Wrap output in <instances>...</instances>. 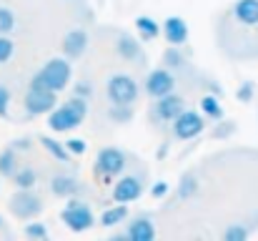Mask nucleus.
Returning a JSON list of instances; mask_svg holds the SVG:
<instances>
[{"instance_id": "38", "label": "nucleus", "mask_w": 258, "mask_h": 241, "mask_svg": "<svg viewBox=\"0 0 258 241\" xmlns=\"http://www.w3.org/2000/svg\"><path fill=\"white\" fill-rule=\"evenodd\" d=\"M10 146H13L15 151H30V149H33V141H30V138H15Z\"/></svg>"}, {"instance_id": "11", "label": "nucleus", "mask_w": 258, "mask_h": 241, "mask_svg": "<svg viewBox=\"0 0 258 241\" xmlns=\"http://www.w3.org/2000/svg\"><path fill=\"white\" fill-rule=\"evenodd\" d=\"M183 111H185V98L178 95V93L173 90L168 95L156 98V103H153V108H151V118H153L156 126H161V123H173Z\"/></svg>"}, {"instance_id": "9", "label": "nucleus", "mask_w": 258, "mask_h": 241, "mask_svg": "<svg viewBox=\"0 0 258 241\" xmlns=\"http://www.w3.org/2000/svg\"><path fill=\"white\" fill-rule=\"evenodd\" d=\"M143 191H146V183H143L141 173H123V176L115 178L110 199L115 204H133V201H138L143 196Z\"/></svg>"}, {"instance_id": "12", "label": "nucleus", "mask_w": 258, "mask_h": 241, "mask_svg": "<svg viewBox=\"0 0 258 241\" xmlns=\"http://www.w3.org/2000/svg\"><path fill=\"white\" fill-rule=\"evenodd\" d=\"M113 241H153L156 239V226L148 214H138L128 219V226L120 234H113Z\"/></svg>"}, {"instance_id": "35", "label": "nucleus", "mask_w": 258, "mask_h": 241, "mask_svg": "<svg viewBox=\"0 0 258 241\" xmlns=\"http://www.w3.org/2000/svg\"><path fill=\"white\" fill-rule=\"evenodd\" d=\"M66 146H68V151H71L73 156H83V154L88 151V143L83 141V138H68Z\"/></svg>"}, {"instance_id": "33", "label": "nucleus", "mask_w": 258, "mask_h": 241, "mask_svg": "<svg viewBox=\"0 0 258 241\" xmlns=\"http://www.w3.org/2000/svg\"><path fill=\"white\" fill-rule=\"evenodd\" d=\"M73 95L90 101V98H93V83H90V80H78V83L73 85Z\"/></svg>"}, {"instance_id": "27", "label": "nucleus", "mask_w": 258, "mask_h": 241, "mask_svg": "<svg viewBox=\"0 0 258 241\" xmlns=\"http://www.w3.org/2000/svg\"><path fill=\"white\" fill-rule=\"evenodd\" d=\"M10 181L15 183V188H33V186L38 183V173H35L33 166H20L18 173H15Z\"/></svg>"}, {"instance_id": "10", "label": "nucleus", "mask_w": 258, "mask_h": 241, "mask_svg": "<svg viewBox=\"0 0 258 241\" xmlns=\"http://www.w3.org/2000/svg\"><path fill=\"white\" fill-rule=\"evenodd\" d=\"M138 83L136 78L125 76V73H115L108 80V101L110 103H123V106H133L138 101Z\"/></svg>"}, {"instance_id": "8", "label": "nucleus", "mask_w": 258, "mask_h": 241, "mask_svg": "<svg viewBox=\"0 0 258 241\" xmlns=\"http://www.w3.org/2000/svg\"><path fill=\"white\" fill-rule=\"evenodd\" d=\"M206 116L201 113V111H190V108H185L175 121H173V138L175 141H193V138H198L201 133H203V128H206Z\"/></svg>"}, {"instance_id": "40", "label": "nucleus", "mask_w": 258, "mask_h": 241, "mask_svg": "<svg viewBox=\"0 0 258 241\" xmlns=\"http://www.w3.org/2000/svg\"><path fill=\"white\" fill-rule=\"evenodd\" d=\"M3 231H8V229H5V221H3V216H0V234H3Z\"/></svg>"}, {"instance_id": "41", "label": "nucleus", "mask_w": 258, "mask_h": 241, "mask_svg": "<svg viewBox=\"0 0 258 241\" xmlns=\"http://www.w3.org/2000/svg\"><path fill=\"white\" fill-rule=\"evenodd\" d=\"M71 3H81V0H71Z\"/></svg>"}, {"instance_id": "20", "label": "nucleus", "mask_w": 258, "mask_h": 241, "mask_svg": "<svg viewBox=\"0 0 258 241\" xmlns=\"http://www.w3.org/2000/svg\"><path fill=\"white\" fill-rule=\"evenodd\" d=\"M136 33H138L141 40L151 43V40H156V38L163 33V28H161L151 15H138V18H136Z\"/></svg>"}, {"instance_id": "2", "label": "nucleus", "mask_w": 258, "mask_h": 241, "mask_svg": "<svg viewBox=\"0 0 258 241\" xmlns=\"http://www.w3.org/2000/svg\"><path fill=\"white\" fill-rule=\"evenodd\" d=\"M86 116H88V101L78 98V95H71V101L55 106L48 113V126L55 133H68V131H76L86 121Z\"/></svg>"}, {"instance_id": "5", "label": "nucleus", "mask_w": 258, "mask_h": 241, "mask_svg": "<svg viewBox=\"0 0 258 241\" xmlns=\"http://www.w3.org/2000/svg\"><path fill=\"white\" fill-rule=\"evenodd\" d=\"M60 221H63L71 231L81 234V231H88V229L95 226V214H93L90 204L81 201L78 196H73V199H68L66 209L60 211Z\"/></svg>"}, {"instance_id": "15", "label": "nucleus", "mask_w": 258, "mask_h": 241, "mask_svg": "<svg viewBox=\"0 0 258 241\" xmlns=\"http://www.w3.org/2000/svg\"><path fill=\"white\" fill-rule=\"evenodd\" d=\"M48 186H50V194L58 199H73V196L83 194V183L73 173H55V176H50Z\"/></svg>"}, {"instance_id": "3", "label": "nucleus", "mask_w": 258, "mask_h": 241, "mask_svg": "<svg viewBox=\"0 0 258 241\" xmlns=\"http://www.w3.org/2000/svg\"><path fill=\"white\" fill-rule=\"evenodd\" d=\"M125 166H128V156H125L120 149L105 146V149H100L98 156H95L93 173H95V178H98L103 186H110V183H115L118 176L125 173Z\"/></svg>"}, {"instance_id": "25", "label": "nucleus", "mask_w": 258, "mask_h": 241, "mask_svg": "<svg viewBox=\"0 0 258 241\" xmlns=\"http://www.w3.org/2000/svg\"><path fill=\"white\" fill-rule=\"evenodd\" d=\"M108 118H110L113 123H118V126H125V123H131V121L136 118V111H133V106L110 103V108H108Z\"/></svg>"}, {"instance_id": "17", "label": "nucleus", "mask_w": 258, "mask_h": 241, "mask_svg": "<svg viewBox=\"0 0 258 241\" xmlns=\"http://www.w3.org/2000/svg\"><path fill=\"white\" fill-rule=\"evenodd\" d=\"M163 35L168 40V45H185L190 38V28L185 23V18L180 15H168L163 23Z\"/></svg>"}, {"instance_id": "28", "label": "nucleus", "mask_w": 258, "mask_h": 241, "mask_svg": "<svg viewBox=\"0 0 258 241\" xmlns=\"http://www.w3.org/2000/svg\"><path fill=\"white\" fill-rule=\"evenodd\" d=\"M236 131H238L236 121H231V118H221V121H216V126L211 128V138H216V141H228Z\"/></svg>"}, {"instance_id": "31", "label": "nucleus", "mask_w": 258, "mask_h": 241, "mask_svg": "<svg viewBox=\"0 0 258 241\" xmlns=\"http://www.w3.org/2000/svg\"><path fill=\"white\" fill-rule=\"evenodd\" d=\"M15 28V15L10 8H0V35H10V30Z\"/></svg>"}, {"instance_id": "6", "label": "nucleus", "mask_w": 258, "mask_h": 241, "mask_svg": "<svg viewBox=\"0 0 258 241\" xmlns=\"http://www.w3.org/2000/svg\"><path fill=\"white\" fill-rule=\"evenodd\" d=\"M8 209L15 219L20 221H28V219H35L43 214V199L33 191V188H18L10 201H8Z\"/></svg>"}, {"instance_id": "18", "label": "nucleus", "mask_w": 258, "mask_h": 241, "mask_svg": "<svg viewBox=\"0 0 258 241\" xmlns=\"http://www.w3.org/2000/svg\"><path fill=\"white\" fill-rule=\"evenodd\" d=\"M131 219V211H128V204H113V206H108V209H103V214H100V219H98V224L103 226V229H115V226H120V224H125Z\"/></svg>"}, {"instance_id": "14", "label": "nucleus", "mask_w": 258, "mask_h": 241, "mask_svg": "<svg viewBox=\"0 0 258 241\" xmlns=\"http://www.w3.org/2000/svg\"><path fill=\"white\" fill-rule=\"evenodd\" d=\"M115 53L128 61V63H143L146 53H143V40L131 35V33H118L115 35Z\"/></svg>"}, {"instance_id": "1", "label": "nucleus", "mask_w": 258, "mask_h": 241, "mask_svg": "<svg viewBox=\"0 0 258 241\" xmlns=\"http://www.w3.org/2000/svg\"><path fill=\"white\" fill-rule=\"evenodd\" d=\"M246 35L251 38L253 58H258V0H236L216 25L218 48L236 61H243Z\"/></svg>"}, {"instance_id": "19", "label": "nucleus", "mask_w": 258, "mask_h": 241, "mask_svg": "<svg viewBox=\"0 0 258 241\" xmlns=\"http://www.w3.org/2000/svg\"><path fill=\"white\" fill-rule=\"evenodd\" d=\"M198 188H201L198 176H196L193 171L183 173V176H180V183H178V188H175V201H178V204H180V201H190V199L198 194Z\"/></svg>"}, {"instance_id": "21", "label": "nucleus", "mask_w": 258, "mask_h": 241, "mask_svg": "<svg viewBox=\"0 0 258 241\" xmlns=\"http://www.w3.org/2000/svg\"><path fill=\"white\" fill-rule=\"evenodd\" d=\"M198 106H201V113H203L208 121H221V118H223L221 95H216V93H203L201 101H198Z\"/></svg>"}, {"instance_id": "34", "label": "nucleus", "mask_w": 258, "mask_h": 241, "mask_svg": "<svg viewBox=\"0 0 258 241\" xmlns=\"http://www.w3.org/2000/svg\"><path fill=\"white\" fill-rule=\"evenodd\" d=\"M168 194H171V183H168V181H156V183L151 186V196H153L156 201L166 199Z\"/></svg>"}, {"instance_id": "30", "label": "nucleus", "mask_w": 258, "mask_h": 241, "mask_svg": "<svg viewBox=\"0 0 258 241\" xmlns=\"http://www.w3.org/2000/svg\"><path fill=\"white\" fill-rule=\"evenodd\" d=\"M256 95V83L253 80H243L238 88H236V101L238 103H251Z\"/></svg>"}, {"instance_id": "24", "label": "nucleus", "mask_w": 258, "mask_h": 241, "mask_svg": "<svg viewBox=\"0 0 258 241\" xmlns=\"http://www.w3.org/2000/svg\"><path fill=\"white\" fill-rule=\"evenodd\" d=\"M40 143H43V149L58 161V163H68L71 156H73V154L68 151V146H66V143H60V141H55L53 136H40Z\"/></svg>"}, {"instance_id": "4", "label": "nucleus", "mask_w": 258, "mask_h": 241, "mask_svg": "<svg viewBox=\"0 0 258 241\" xmlns=\"http://www.w3.org/2000/svg\"><path fill=\"white\" fill-rule=\"evenodd\" d=\"M73 78V68H71V61L66 58H50L35 76L30 80V85H43V88H50L55 93L66 90L71 85Z\"/></svg>"}, {"instance_id": "29", "label": "nucleus", "mask_w": 258, "mask_h": 241, "mask_svg": "<svg viewBox=\"0 0 258 241\" xmlns=\"http://www.w3.org/2000/svg\"><path fill=\"white\" fill-rule=\"evenodd\" d=\"M23 234H25L28 239H35V241H45L50 236V231H48V226H45L43 221H30V224H25Z\"/></svg>"}, {"instance_id": "32", "label": "nucleus", "mask_w": 258, "mask_h": 241, "mask_svg": "<svg viewBox=\"0 0 258 241\" xmlns=\"http://www.w3.org/2000/svg\"><path fill=\"white\" fill-rule=\"evenodd\" d=\"M13 51H15L13 40L8 35H0V63H8L13 58Z\"/></svg>"}, {"instance_id": "22", "label": "nucleus", "mask_w": 258, "mask_h": 241, "mask_svg": "<svg viewBox=\"0 0 258 241\" xmlns=\"http://www.w3.org/2000/svg\"><path fill=\"white\" fill-rule=\"evenodd\" d=\"M183 45H168L163 51V66L173 71V73H180V71H188V58L185 53L180 51Z\"/></svg>"}, {"instance_id": "37", "label": "nucleus", "mask_w": 258, "mask_h": 241, "mask_svg": "<svg viewBox=\"0 0 258 241\" xmlns=\"http://www.w3.org/2000/svg\"><path fill=\"white\" fill-rule=\"evenodd\" d=\"M201 85H203V90H206V93H216V95H221V93H223V90H221V85H218L213 78H201Z\"/></svg>"}, {"instance_id": "7", "label": "nucleus", "mask_w": 258, "mask_h": 241, "mask_svg": "<svg viewBox=\"0 0 258 241\" xmlns=\"http://www.w3.org/2000/svg\"><path fill=\"white\" fill-rule=\"evenodd\" d=\"M58 106V93L43 85H30L25 98H23V108L28 116H45Z\"/></svg>"}, {"instance_id": "23", "label": "nucleus", "mask_w": 258, "mask_h": 241, "mask_svg": "<svg viewBox=\"0 0 258 241\" xmlns=\"http://www.w3.org/2000/svg\"><path fill=\"white\" fill-rule=\"evenodd\" d=\"M18 168H20L18 151H15L13 146L3 149V151H0V176H3V178H13V176L18 173Z\"/></svg>"}, {"instance_id": "16", "label": "nucleus", "mask_w": 258, "mask_h": 241, "mask_svg": "<svg viewBox=\"0 0 258 241\" xmlns=\"http://www.w3.org/2000/svg\"><path fill=\"white\" fill-rule=\"evenodd\" d=\"M88 40H90V38H88V33L83 30V28H73V30L66 33V38H63V43H60V51H63L66 58L76 61V58L86 56Z\"/></svg>"}, {"instance_id": "13", "label": "nucleus", "mask_w": 258, "mask_h": 241, "mask_svg": "<svg viewBox=\"0 0 258 241\" xmlns=\"http://www.w3.org/2000/svg\"><path fill=\"white\" fill-rule=\"evenodd\" d=\"M175 73L168 71L166 66H161V68H153L148 76H146V83H143V88H146V93L156 101V98H161V95H168L175 90Z\"/></svg>"}, {"instance_id": "36", "label": "nucleus", "mask_w": 258, "mask_h": 241, "mask_svg": "<svg viewBox=\"0 0 258 241\" xmlns=\"http://www.w3.org/2000/svg\"><path fill=\"white\" fill-rule=\"evenodd\" d=\"M8 111H10V90L0 83V118H8Z\"/></svg>"}, {"instance_id": "26", "label": "nucleus", "mask_w": 258, "mask_h": 241, "mask_svg": "<svg viewBox=\"0 0 258 241\" xmlns=\"http://www.w3.org/2000/svg\"><path fill=\"white\" fill-rule=\"evenodd\" d=\"M248 236H251V226H246L243 221H231L221 231V239H226V241H246Z\"/></svg>"}, {"instance_id": "39", "label": "nucleus", "mask_w": 258, "mask_h": 241, "mask_svg": "<svg viewBox=\"0 0 258 241\" xmlns=\"http://www.w3.org/2000/svg\"><path fill=\"white\" fill-rule=\"evenodd\" d=\"M166 154H168V146H161V149H158V159H163Z\"/></svg>"}]
</instances>
